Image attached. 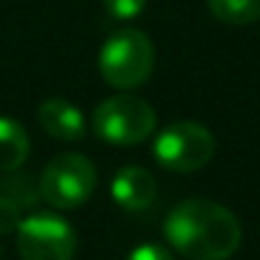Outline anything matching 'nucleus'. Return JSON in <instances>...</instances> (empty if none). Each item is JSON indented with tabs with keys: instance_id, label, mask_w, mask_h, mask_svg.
Here are the masks:
<instances>
[{
	"instance_id": "1",
	"label": "nucleus",
	"mask_w": 260,
	"mask_h": 260,
	"mask_svg": "<svg viewBox=\"0 0 260 260\" xmlns=\"http://www.w3.org/2000/svg\"><path fill=\"white\" fill-rule=\"evenodd\" d=\"M165 238L189 260H228L243 243V228L228 207L205 197H189L167 215Z\"/></svg>"
},
{
	"instance_id": "3",
	"label": "nucleus",
	"mask_w": 260,
	"mask_h": 260,
	"mask_svg": "<svg viewBox=\"0 0 260 260\" xmlns=\"http://www.w3.org/2000/svg\"><path fill=\"white\" fill-rule=\"evenodd\" d=\"M157 126L154 109L132 93H119L104 99L93 111V132L106 144L132 147L144 142Z\"/></svg>"
},
{
	"instance_id": "4",
	"label": "nucleus",
	"mask_w": 260,
	"mask_h": 260,
	"mask_svg": "<svg viewBox=\"0 0 260 260\" xmlns=\"http://www.w3.org/2000/svg\"><path fill=\"white\" fill-rule=\"evenodd\" d=\"M217 142L210 129L197 121H174L162 129L152 144L154 159L170 172L202 170L215 157Z\"/></svg>"
},
{
	"instance_id": "2",
	"label": "nucleus",
	"mask_w": 260,
	"mask_h": 260,
	"mask_svg": "<svg viewBox=\"0 0 260 260\" xmlns=\"http://www.w3.org/2000/svg\"><path fill=\"white\" fill-rule=\"evenodd\" d=\"M154 69V46L144 30L124 28L116 30L99 53V71L114 88L142 86Z\"/></svg>"
},
{
	"instance_id": "13",
	"label": "nucleus",
	"mask_w": 260,
	"mask_h": 260,
	"mask_svg": "<svg viewBox=\"0 0 260 260\" xmlns=\"http://www.w3.org/2000/svg\"><path fill=\"white\" fill-rule=\"evenodd\" d=\"M126 260H174L170 255V250H165L162 245H154V243H147V245H139L129 253Z\"/></svg>"
},
{
	"instance_id": "10",
	"label": "nucleus",
	"mask_w": 260,
	"mask_h": 260,
	"mask_svg": "<svg viewBox=\"0 0 260 260\" xmlns=\"http://www.w3.org/2000/svg\"><path fill=\"white\" fill-rule=\"evenodd\" d=\"M210 13L228 25H250L260 18V0H207Z\"/></svg>"
},
{
	"instance_id": "11",
	"label": "nucleus",
	"mask_w": 260,
	"mask_h": 260,
	"mask_svg": "<svg viewBox=\"0 0 260 260\" xmlns=\"http://www.w3.org/2000/svg\"><path fill=\"white\" fill-rule=\"evenodd\" d=\"M106 13L111 18H119V20H132L137 15H142L147 0H101Z\"/></svg>"
},
{
	"instance_id": "5",
	"label": "nucleus",
	"mask_w": 260,
	"mask_h": 260,
	"mask_svg": "<svg viewBox=\"0 0 260 260\" xmlns=\"http://www.w3.org/2000/svg\"><path fill=\"white\" fill-rule=\"evenodd\" d=\"M96 187V167L84 154H58L41 174V197L58 210H76Z\"/></svg>"
},
{
	"instance_id": "8",
	"label": "nucleus",
	"mask_w": 260,
	"mask_h": 260,
	"mask_svg": "<svg viewBox=\"0 0 260 260\" xmlns=\"http://www.w3.org/2000/svg\"><path fill=\"white\" fill-rule=\"evenodd\" d=\"M38 121L43 126V132L53 139H63V142H79L86 134V121L79 106H74L71 101L53 96L46 99L38 106Z\"/></svg>"
},
{
	"instance_id": "6",
	"label": "nucleus",
	"mask_w": 260,
	"mask_h": 260,
	"mask_svg": "<svg viewBox=\"0 0 260 260\" xmlns=\"http://www.w3.org/2000/svg\"><path fill=\"white\" fill-rule=\"evenodd\" d=\"M18 253L23 260H74L76 230L53 212H33L18 225Z\"/></svg>"
},
{
	"instance_id": "7",
	"label": "nucleus",
	"mask_w": 260,
	"mask_h": 260,
	"mask_svg": "<svg viewBox=\"0 0 260 260\" xmlns=\"http://www.w3.org/2000/svg\"><path fill=\"white\" fill-rule=\"evenodd\" d=\"M111 197L126 212H144L157 200V179L144 167H124L111 182Z\"/></svg>"
},
{
	"instance_id": "12",
	"label": "nucleus",
	"mask_w": 260,
	"mask_h": 260,
	"mask_svg": "<svg viewBox=\"0 0 260 260\" xmlns=\"http://www.w3.org/2000/svg\"><path fill=\"white\" fill-rule=\"evenodd\" d=\"M18 225H20V205L13 197L0 194V235L18 230Z\"/></svg>"
},
{
	"instance_id": "9",
	"label": "nucleus",
	"mask_w": 260,
	"mask_h": 260,
	"mask_svg": "<svg viewBox=\"0 0 260 260\" xmlns=\"http://www.w3.org/2000/svg\"><path fill=\"white\" fill-rule=\"evenodd\" d=\"M30 152V139L25 134V129L10 119V116H0V172H13L18 170Z\"/></svg>"
}]
</instances>
